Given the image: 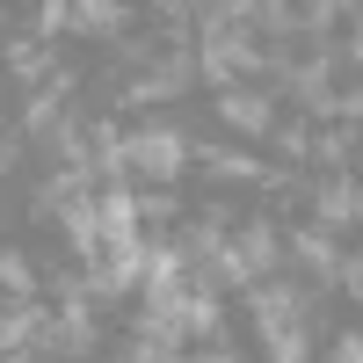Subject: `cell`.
I'll return each mask as SVG.
<instances>
[{"label":"cell","mask_w":363,"mask_h":363,"mask_svg":"<svg viewBox=\"0 0 363 363\" xmlns=\"http://www.w3.org/2000/svg\"><path fill=\"white\" fill-rule=\"evenodd\" d=\"M8 73L29 87V95H37V87H44V80H58L66 66L51 58V44H44V37H29V29H22V37H8Z\"/></svg>","instance_id":"cell-7"},{"label":"cell","mask_w":363,"mask_h":363,"mask_svg":"<svg viewBox=\"0 0 363 363\" xmlns=\"http://www.w3.org/2000/svg\"><path fill=\"white\" fill-rule=\"evenodd\" d=\"M174 363H240V356H233V349H203V356H189V349H182Z\"/></svg>","instance_id":"cell-13"},{"label":"cell","mask_w":363,"mask_h":363,"mask_svg":"<svg viewBox=\"0 0 363 363\" xmlns=\"http://www.w3.org/2000/svg\"><path fill=\"white\" fill-rule=\"evenodd\" d=\"M131 29V8L124 0H73V37H124Z\"/></svg>","instance_id":"cell-8"},{"label":"cell","mask_w":363,"mask_h":363,"mask_svg":"<svg viewBox=\"0 0 363 363\" xmlns=\"http://www.w3.org/2000/svg\"><path fill=\"white\" fill-rule=\"evenodd\" d=\"M349 58L363 66V8H349Z\"/></svg>","instance_id":"cell-12"},{"label":"cell","mask_w":363,"mask_h":363,"mask_svg":"<svg viewBox=\"0 0 363 363\" xmlns=\"http://www.w3.org/2000/svg\"><path fill=\"white\" fill-rule=\"evenodd\" d=\"M327 363H363V335H335V349H327Z\"/></svg>","instance_id":"cell-11"},{"label":"cell","mask_w":363,"mask_h":363,"mask_svg":"<svg viewBox=\"0 0 363 363\" xmlns=\"http://www.w3.org/2000/svg\"><path fill=\"white\" fill-rule=\"evenodd\" d=\"M124 145H131V174H145L153 189H174V182L189 174V160H196L189 131H182V124H167V116H145V124H138Z\"/></svg>","instance_id":"cell-3"},{"label":"cell","mask_w":363,"mask_h":363,"mask_svg":"<svg viewBox=\"0 0 363 363\" xmlns=\"http://www.w3.org/2000/svg\"><path fill=\"white\" fill-rule=\"evenodd\" d=\"M342 291H349V298H356V306H363V247H356V255L342 262Z\"/></svg>","instance_id":"cell-10"},{"label":"cell","mask_w":363,"mask_h":363,"mask_svg":"<svg viewBox=\"0 0 363 363\" xmlns=\"http://www.w3.org/2000/svg\"><path fill=\"white\" fill-rule=\"evenodd\" d=\"M284 233H277V218H255L247 225H233V240H225V262H218V284H233V291H255V284H269L284 269Z\"/></svg>","instance_id":"cell-2"},{"label":"cell","mask_w":363,"mask_h":363,"mask_svg":"<svg viewBox=\"0 0 363 363\" xmlns=\"http://www.w3.org/2000/svg\"><path fill=\"white\" fill-rule=\"evenodd\" d=\"M247 320H255V342H262L269 363H313V298H306V284H291V277L255 284Z\"/></svg>","instance_id":"cell-1"},{"label":"cell","mask_w":363,"mask_h":363,"mask_svg":"<svg viewBox=\"0 0 363 363\" xmlns=\"http://www.w3.org/2000/svg\"><path fill=\"white\" fill-rule=\"evenodd\" d=\"M291 262H298V277H306V298H320V291H342L349 247H342L335 233H320V225H298L291 233Z\"/></svg>","instance_id":"cell-5"},{"label":"cell","mask_w":363,"mask_h":363,"mask_svg":"<svg viewBox=\"0 0 363 363\" xmlns=\"http://www.w3.org/2000/svg\"><path fill=\"white\" fill-rule=\"evenodd\" d=\"M189 87H196V51L174 44V51H160L145 73H131L116 102H124V109H160V102H174V95H189Z\"/></svg>","instance_id":"cell-4"},{"label":"cell","mask_w":363,"mask_h":363,"mask_svg":"<svg viewBox=\"0 0 363 363\" xmlns=\"http://www.w3.org/2000/svg\"><path fill=\"white\" fill-rule=\"evenodd\" d=\"M218 124L240 131V138H277V87H233V95H218Z\"/></svg>","instance_id":"cell-6"},{"label":"cell","mask_w":363,"mask_h":363,"mask_svg":"<svg viewBox=\"0 0 363 363\" xmlns=\"http://www.w3.org/2000/svg\"><path fill=\"white\" fill-rule=\"evenodd\" d=\"M0 284H8V298H37V262H29L22 247L0 255Z\"/></svg>","instance_id":"cell-9"}]
</instances>
